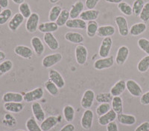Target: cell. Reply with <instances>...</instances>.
<instances>
[{
  "label": "cell",
  "mask_w": 149,
  "mask_h": 131,
  "mask_svg": "<svg viewBox=\"0 0 149 131\" xmlns=\"http://www.w3.org/2000/svg\"><path fill=\"white\" fill-rule=\"evenodd\" d=\"M44 95V91L42 87H37L32 91H29L23 95V100L26 102H34L42 99Z\"/></svg>",
  "instance_id": "6da1fadb"
},
{
  "label": "cell",
  "mask_w": 149,
  "mask_h": 131,
  "mask_svg": "<svg viewBox=\"0 0 149 131\" xmlns=\"http://www.w3.org/2000/svg\"><path fill=\"white\" fill-rule=\"evenodd\" d=\"M63 59V56L60 53H55L46 56L42 60V65L45 68H50L58 64Z\"/></svg>",
  "instance_id": "7a4b0ae2"
},
{
  "label": "cell",
  "mask_w": 149,
  "mask_h": 131,
  "mask_svg": "<svg viewBox=\"0 0 149 131\" xmlns=\"http://www.w3.org/2000/svg\"><path fill=\"white\" fill-rule=\"evenodd\" d=\"M40 22V16L37 13H32L27 19L26 23V29L30 34H34L38 30Z\"/></svg>",
  "instance_id": "3957f363"
},
{
  "label": "cell",
  "mask_w": 149,
  "mask_h": 131,
  "mask_svg": "<svg viewBox=\"0 0 149 131\" xmlns=\"http://www.w3.org/2000/svg\"><path fill=\"white\" fill-rule=\"evenodd\" d=\"M115 23L116 25L118 30H119V34L121 36L125 37L129 34L128 24H127V19L123 16H117L114 19Z\"/></svg>",
  "instance_id": "277c9868"
},
{
  "label": "cell",
  "mask_w": 149,
  "mask_h": 131,
  "mask_svg": "<svg viewBox=\"0 0 149 131\" xmlns=\"http://www.w3.org/2000/svg\"><path fill=\"white\" fill-rule=\"evenodd\" d=\"M115 59L113 56H108L106 58H101V59H96L94 62L93 67L95 70L102 71L104 69H108L110 68L114 64Z\"/></svg>",
  "instance_id": "5b68a950"
},
{
  "label": "cell",
  "mask_w": 149,
  "mask_h": 131,
  "mask_svg": "<svg viewBox=\"0 0 149 131\" xmlns=\"http://www.w3.org/2000/svg\"><path fill=\"white\" fill-rule=\"evenodd\" d=\"M113 45V39L110 36L105 37L102 40L98 50V55L101 58L108 57Z\"/></svg>",
  "instance_id": "8992f818"
},
{
  "label": "cell",
  "mask_w": 149,
  "mask_h": 131,
  "mask_svg": "<svg viewBox=\"0 0 149 131\" xmlns=\"http://www.w3.org/2000/svg\"><path fill=\"white\" fill-rule=\"evenodd\" d=\"M75 59L78 64L84 65L86 62L87 56H88V51L86 47L83 45H78L74 50Z\"/></svg>",
  "instance_id": "52a82bcc"
},
{
  "label": "cell",
  "mask_w": 149,
  "mask_h": 131,
  "mask_svg": "<svg viewBox=\"0 0 149 131\" xmlns=\"http://www.w3.org/2000/svg\"><path fill=\"white\" fill-rule=\"evenodd\" d=\"M95 99V93L93 90L88 89L84 93L81 100V105L84 109H90L93 104V102Z\"/></svg>",
  "instance_id": "ba28073f"
},
{
  "label": "cell",
  "mask_w": 149,
  "mask_h": 131,
  "mask_svg": "<svg viewBox=\"0 0 149 131\" xmlns=\"http://www.w3.org/2000/svg\"><path fill=\"white\" fill-rule=\"evenodd\" d=\"M126 89L129 93L134 97H139L142 95V89L141 86L133 79H129L126 82Z\"/></svg>",
  "instance_id": "9c48e42d"
},
{
  "label": "cell",
  "mask_w": 149,
  "mask_h": 131,
  "mask_svg": "<svg viewBox=\"0 0 149 131\" xmlns=\"http://www.w3.org/2000/svg\"><path fill=\"white\" fill-rule=\"evenodd\" d=\"M93 118H94V114L93 112L90 109H87L84 112L82 115L81 119V125L82 128L84 130H90L91 129L93 126Z\"/></svg>",
  "instance_id": "30bf717a"
},
{
  "label": "cell",
  "mask_w": 149,
  "mask_h": 131,
  "mask_svg": "<svg viewBox=\"0 0 149 131\" xmlns=\"http://www.w3.org/2000/svg\"><path fill=\"white\" fill-rule=\"evenodd\" d=\"M49 79L51 80L53 83H54L59 89L63 88L65 86L64 79L63 78L62 75L56 70H49Z\"/></svg>",
  "instance_id": "8fae6325"
},
{
  "label": "cell",
  "mask_w": 149,
  "mask_h": 131,
  "mask_svg": "<svg viewBox=\"0 0 149 131\" xmlns=\"http://www.w3.org/2000/svg\"><path fill=\"white\" fill-rule=\"evenodd\" d=\"M129 48L125 45H122L119 47L117 51L116 56V63L118 65H123L127 61L129 56Z\"/></svg>",
  "instance_id": "7c38bea8"
},
{
  "label": "cell",
  "mask_w": 149,
  "mask_h": 131,
  "mask_svg": "<svg viewBox=\"0 0 149 131\" xmlns=\"http://www.w3.org/2000/svg\"><path fill=\"white\" fill-rule=\"evenodd\" d=\"M14 52L16 55L26 59H31L32 58L33 50L26 45H17L14 47Z\"/></svg>",
  "instance_id": "4fadbf2b"
},
{
  "label": "cell",
  "mask_w": 149,
  "mask_h": 131,
  "mask_svg": "<svg viewBox=\"0 0 149 131\" xmlns=\"http://www.w3.org/2000/svg\"><path fill=\"white\" fill-rule=\"evenodd\" d=\"M24 19H25V18L20 13H17L9 20L8 25V28L13 32H15L18 30L19 27H20L21 25L23 23Z\"/></svg>",
  "instance_id": "5bb4252c"
},
{
  "label": "cell",
  "mask_w": 149,
  "mask_h": 131,
  "mask_svg": "<svg viewBox=\"0 0 149 131\" xmlns=\"http://www.w3.org/2000/svg\"><path fill=\"white\" fill-rule=\"evenodd\" d=\"M31 45L33 48V51L38 56H40L45 51L44 44L42 39L38 36H34L31 39Z\"/></svg>",
  "instance_id": "9a60e30c"
},
{
  "label": "cell",
  "mask_w": 149,
  "mask_h": 131,
  "mask_svg": "<svg viewBox=\"0 0 149 131\" xmlns=\"http://www.w3.org/2000/svg\"><path fill=\"white\" fill-rule=\"evenodd\" d=\"M116 119H117V113L113 110L111 109L109 112L105 113L104 115L99 116L98 122L101 126H107L108 124L115 121Z\"/></svg>",
  "instance_id": "2e32d148"
},
{
  "label": "cell",
  "mask_w": 149,
  "mask_h": 131,
  "mask_svg": "<svg viewBox=\"0 0 149 131\" xmlns=\"http://www.w3.org/2000/svg\"><path fill=\"white\" fill-rule=\"evenodd\" d=\"M43 41L51 51H56L59 48V42L52 33H47L43 36Z\"/></svg>",
  "instance_id": "e0dca14e"
},
{
  "label": "cell",
  "mask_w": 149,
  "mask_h": 131,
  "mask_svg": "<svg viewBox=\"0 0 149 131\" xmlns=\"http://www.w3.org/2000/svg\"><path fill=\"white\" fill-rule=\"evenodd\" d=\"M31 111H32L33 116L35 118L37 121L42 122L46 119L45 118V113L42 108V106L37 102H34L31 104Z\"/></svg>",
  "instance_id": "ac0fdd59"
},
{
  "label": "cell",
  "mask_w": 149,
  "mask_h": 131,
  "mask_svg": "<svg viewBox=\"0 0 149 131\" xmlns=\"http://www.w3.org/2000/svg\"><path fill=\"white\" fill-rule=\"evenodd\" d=\"M85 4L82 1L78 0L76 2H74L70 10V19H77L80 16L81 14L84 11Z\"/></svg>",
  "instance_id": "d6986e66"
},
{
  "label": "cell",
  "mask_w": 149,
  "mask_h": 131,
  "mask_svg": "<svg viewBox=\"0 0 149 131\" xmlns=\"http://www.w3.org/2000/svg\"><path fill=\"white\" fill-rule=\"evenodd\" d=\"M59 28V26L57 25L55 22H47L40 23L38 26V30L40 33L47 34V33L56 32Z\"/></svg>",
  "instance_id": "ffe728a7"
},
{
  "label": "cell",
  "mask_w": 149,
  "mask_h": 131,
  "mask_svg": "<svg viewBox=\"0 0 149 131\" xmlns=\"http://www.w3.org/2000/svg\"><path fill=\"white\" fill-rule=\"evenodd\" d=\"M58 124V117L54 116H50L45 119L41 122L40 128L42 131H49Z\"/></svg>",
  "instance_id": "44dd1931"
},
{
  "label": "cell",
  "mask_w": 149,
  "mask_h": 131,
  "mask_svg": "<svg viewBox=\"0 0 149 131\" xmlns=\"http://www.w3.org/2000/svg\"><path fill=\"white\" fill-rule=\"evenodd\" d=\"M86 22L81 19H70L66 24V27L70 29L84 30L86 28Z\"/></svg>",
  "instance_id": "7402d4cb"
},
{
  "label": "cell",
  "mask_w": 149,
  "mask_h": 131,
  "mask_svg": "<svg viewBox=\"0 0 149 131\" xmlns=\"http://www.w3.org/2000/svg\"><path fill=\"white\" fill-rule=\"evenodd\" d=\"M2 101L6 102H22L23 100V95L19 93L7 92L2 96Z\"/></svg>",
  "instance_id": "603a6c76"
},
{
  "label": "cell",
  "mask_w": 149,
  "mask_h": 131,
  "mask_svg": "<svg viewBox=\"0 0 149 131\" xmlns=\"http://www.w3.org/2000/svg\"><path fill=\"white\" fill-rule=\"evenodd\" d=\"M100 14V12L98 10L92 9V10H84L81 15H80V19H83L85 22H90V21H95V19L98 18Z\"/></svg>",
  "instance_id": "cb8c5ba5"
},
{
  "label": "cell",
  "mask_w": 149,
  "mask_h": 131,
  "mask_svg": "<svg viewBox=\"0 0 149 131\" xmlns=\"http://www.w3.org/2000/svg\"><path fill=\"white\" fill-rule=\"evenodd\" d=\"M116 33V28L113 25H102L98 27L97 34L98 37H102V38H105V37H108L114 35Z\"/></svg>",
  "instance_id": "d4e9b609"
},
{
  "label": "cell",
  "mask_w": 149,
  "mask_h": 131,
  "mask_svg": "<svg viewBox=\"0 0 149 131\" xmlns=\"http://www.w3.org/2000/svg\"><path fill=\"white\" fill-rule=\"evenodd\" d=\"M64 38L66 41L73 44H81L84 41V36L78 32H67L65 34Z\"/></svg>",
  "instance_id": "484cf974"
},
{
  "label": "cell",
  "mask_w": 149,
  "mask_h": 131,
  "mask_svg": "<svg viewBox=\"0 0 149 131\" xmlns=\"http://www.w3.org/2000/svg\"><path fill=\"white\" fill-rule=\"evenodd\" d=\"M146 30H147V25L145 22H138L134 24L130 27L129 34L133 36H137L143 34Z\"/></svg>",
  "instance_id": "4316f807"
},
{
  "label": "cell",
  "mask_w": 149,
  "mask_h": 131,
  "mask_svg": "<svg viewBox=\"0 0 149 131\" xmlns=\"http://www.w3.org/2000/svg\"><path fill=\"white\" fill-rule=\"evenodd\" d=\"M126 90V82L124 80H119L110 89V93L113 96H119Z\"/></svg>",
  "instance_id": "83f0119b"
},
{
  "label": "cell",
  "mask_w": 149,
  "mask_h": 131,
  "mask_svg": "<svg viewBox=\"0 0 149 131\" xmlns=\"http://www.w3.org/2000/svg\"><path fill=\"white\" fill-rule=\"evenodd\" d=\"M117 119L121 124L127 125V126H131L134 125L136 122V119L134 115L130 114H121L117 115Z\"/></svg>",
  "instance_id": "f1b7e54d"
},
{
  "label": "cell",
  "mask_w": 149,
  "mask_h": 131,
  "mask_svg": "<svg viewBox=\"0 0 149 131\" xmlns=\"http://www.w3.org/2000/svg\"><path fill=\"white\" fill-rule=\"evenodd\" d=\"M4 108L9 113H18L23 110L24 105L22 102H6L4 104Z\"/></svg>",
  "instance_id": "f546056e"
},
{
  "label": "cell",
  "mask_w": 149,
  "mask_h": 131,
  "mask_svg": "<svg viewBox=\"0 0 149 131\" xmlns=\"http://www.w3.org/2000/svg\"><path fill=\"white\" fill-rule=\"evenodd\" d=\"M112 109L118 114L123 113V101L120 96H113L111 102Z\"/></svg>",
  "instance_id": "4dcf8cb0"
},
{
  "label": "cell",
  "mask_w": 149,
  "mask_h": 131,
  "mask_svg": "<svg viewBox=\"0 0 149 131\" xmlns=\"http://www.w3.org/2000/svg\"><path fill=\"white\" fill-rule=\"evenodd\" d=\"M98 24L96 21H90L86 24V35L90 38L95 36L98 29Z\"/></svg>",
  "instance_id": "1f68e13d"
},
{
  "label": "cell",
  "mask_w": 149,
  "mask_h": 131,
  "mask_svg": "<svg viewBox=\"0 0 149 131\" xmlns=\"http://www.w3.org/2000/svg\"><path fill=\"white\" fill-rule=\"evenodd\" d=\"M70 19V11L66 9H63L61 10V13L60 16H58V19L56 20V23L59 27H63V26L66 25V22Z\"/></svg>",
  "instance_id": "d6a6232c"
},
{
  "label": "cell",
  "mask_w": 149,
  "mask_h": 131,
  "mask_svg": "<svg viewBox=\"0 0 149 131\" xmlns=\"http://www.w3.org/2000/svg\"><path fill=\"white\" fill-rule=\"evenodd\" d=\"M13 67H14V64L9 59L0 62V77L10 72L13 69Z\"/></svg>",
  "instance_id": "836d02e7"
},
{
  "label": "cell",
  "mask_w": 149,
  "mask_h": 131,
  "mask_svg": "<svg viewBox=\"0 0 149 131\" xmlns=\"http://www.w3.org/2000/svg\"><path fill=\"white\" fill-rule=\"evenodd\" d=\"M63 117L67 122H72L74 118V109L72 105H66L63 110Z\"/></svg>",
  "instance_id": "e575fe53"
},
{
  "label": "cell",
  "mask_w": 149,
  "mask_h": 131,
  "mask_svg": "<svg viewBox=\"0 0 149 131\" xmlns=\"http://www.w3.org/2000/svg\"><path fill=\"white\" fill-rule=\"evenodd\" d=\"M117 8L121 13H122L124 15L127 16H130L133 14L132 6H130L127 2L122 1V2L117 5Z\"/></svg>",
  "instance_id": "d590c367"
},
{
  "label": "cell",
  "mask_w": 149,
  "mask_h": 131,
  "mask_svg": "<svg viewBox=\"0 0 149 131\" xmlns=\"http://www.w3.org/2000/svg\"><path fill=\"white\" fill-rule=\"evenodd\" d=\"M26 126L28 131H42L40 128V125L37 124V120L34 117L29 118L26 121Z\"/></svg>",
  "instance_id": "8d00e7d4"
},
{
  "label": "cell",
  "mask_w": 149,
  "mask_h": 131,
  "mask_svg": "<svg viewBox=\"0 0 149 131\" xmlns=\"http://www.w3.org/2000/svg\"><path fill=\"white\" fill-rule=\"evenodd\" d=\"M45 88L48 93H49L52 96H57L59 94V88H58L54 83H53L51 80L46 81L44 84Z\"/></svg>",
  "instance_id": "74e56055"
},
{
  "label": "cell",
  "mask_w": 149,
  "mask_h": 131,
  "mask_svg": "<svg viewBox=\"0 0 149 131\" xmlns=\"http://www.w3.org/2000/svg\"><path fill=\"white\" fill-rule=\"evenodd\" d=\"M63 9L61 8L60 5H54L51 8L49 14V22H56L58 19V16L61 13V10Z\"/></svg>",
  "instance_id": "f35d334b"
},
{
  "label": "cell",
  "mask_w": 149,
  "mask_h": 131,
  "mask_svg": "<svg viewBox=\"0 0 149 131\" xmlns=\"http://www.w3.org/2000/svg\"><path fill=\"white\" fill-rule=\"evenodd\" d=\"M12 17V10L10 8H5L0 13V25H4Z\"/></svg>",
  "instance_id": "ab89813d"
},
{
  "label": "cell",
  "mask_w": 149,
  "mask_h": 131,
  "mask_svg": "<svg viewBox=\"0 0 149 131\" xmlns=\"http://www.w3.org/2000/svg\"><path fill=\"white\" fill-rule=\"evenodd\" d=\"M149 69V55L142 58L137 64V70L140 73H146Z\"/></svg>",
  "instance_id": "60d3db41"
},
{
  "label": "cell",
  "mask_w": 149,
  "mask_h": 131,
  "mask_svg": "<svg viewBox=\"0 0 149 131\" xmlns=\"http://www.w3.org/2000/svg\"><path fill=\"white\" fill-rule=\"evenodd\" d=\"M19 13H20L25 19H28L31 15L32 12L28 2H24L19 5Z\"/></svg>",
  "instance_id": "b9f144b4"
},
{
  "label": "cell",
  "mask_w": 149,
  "mask_h": 131,
  "mask_svg": "<svg viewBox=\"0 0 149 131\" xmlns=\"http://www.w3.org/2000/svg\"><path fill=\"white\" fill-rule=\"evenodd\" d=\"M113 96H112L110 93H98L96 96H95V100L97 102L100 103H110L112 102Z\"/></svg>",
  "instance_id": "7bdbcfd3"
},
{
  "label": "cell",
  "mask_w": 149,
  "mask_h": 131,
  "mask_svg": "<svg viewBox=\"0 0 149 131\" xmlns=\"http://www.w3.org/2000/svg\"><path fill=\"white\" fill-rule=\"evenodd\" d=\"M145 4L146 3H145L144 0H134L132 5L133 14L135 15L136 16H139L142 8L144 7Z\"/></svg>",
  "instance_id": "ee69618b"
},
{
  "label": "cell",
  "mask_w": 149,
  "mask_h": 131,
  "mask_svg": "<svg viewBox=\"0 0 149 131\" xmlns=\"http://www.w3.org/2000/svg\"><path fill=\"white\" fill-rule=\"evenodd\" d=\"M110 110H111V107H110V103H102L97 107L96 114L98 116H102L109 112Z\"/></svg>",
  "instance_id": "f6af8a7d"
},
{
  "label": "cell",
  "mask_w": 149,
  "mask_h": 131,
  "mask_svg": "<svg viewBox=\"0 0 149 131\" xmlns=\"http://www.w3.org/2000/svg\"><path fill=\"white\" fill-rule=\"evenodd\" d=\"M139 19L143 22H147L149 21V2H146L145 4L144 7L142 8L140 14H139Z\"/></svg>",
  "instance_id": "bcb514c9"
},
{
  "label": "cell",
  "mask_w": 149,
  "mask_h": 131,
  "mask_svg": "<svg viewBox=\"0 0 149 131\" xmlns=\"http://www.w3.org/2000/svg\"><path fill=\"white\" fill-rule=\"evenodd\" d=\"M138 46L142 51L149 55V40L146 38H140L138 40Z\"/></svg>",
  "instance_id": "7dc6e473"
},
{
  "label": "cell",
  "mask_w": 149,
  "mask_h": 131,
  "mask_svg": "<svg viewBox=\"0 0 149 131\" xmlns=\"http://www.w3.org/2000/svg\"><path fill=\"white\" fill-rule=\"evenodd\" d=\"M99 1L100 0H86L85 1V6L89 10H92V9H94L96 7V5H98Z\"/></svg>",
  "instance_id": "c3c4849f"
},
{
  "label": "cell",
  "mask_w": 149,
  "mask_h": 131,
  "mask_svg": "<svg viewBox=\"0 0 149 131\" xmlns=\"http://www.w3.org/2000/svg\"><path fill=\"white\" fill-rule=\"evenodd\" d=\"M134 131H149V122L148 121L142 122L136 128Z\"/></svg>",
  "instance_id": "681fc988"
},
{
  "label": "cell",
  "mask_w": 149,
  "mask_h": 131,
  "mask_svg": "<svg viewBox=\"0 0 149 131\" xmlns=\"http://www.w3.org/2000/svg\"><path fill=\"white\" fill-rule=\"evenodd\" d=\"M140 103L143 105H148L149 104V91L142 94L140 98Z\"/></svg>",
  "instance_id": "f907efd6"
},
{
  "label": "cell",
  "mask_w": 149,
  "mask_h": 131,
  "mask_svg": "<svg viewBox=\"0 0 149 131\" xmlns=\"http://www.w3.org/2000/svg\"><path fill=\"white\" fill-rule=\"evenodd\" d=\"M107 131H119V128L115 121L110 123L107 125Z\"/></svg>",
  "instance_id": "816d5d0a"
},
{
  "label": "cell",
  "mask_w": 149,
  "mask_h": 131,
  "mask_svg": "<svg viewBox=\"0 0 149 131\" xmlns=\"http://www.w3.org/2000/svg\"><path fill=\"white\" fill-rule=\"evenodd\" d=\"M75 130V127L74 124L69 123V124H66L63 128H61L60 131H74Z\"/></svg>",
  "instance_id": "f5cc1de1"
},
{
  "label": "cell",
  "mask_w": 149,
  "mask_h": 131,
  "mask_svg": "<svg viewBox=\"0 0 149 131\" xmlns=\"http://www.w3.org/2000/svg\"><path fill=\"white\" fill-rule=\"evenodd\" d=\"M9 5L8 0H0V7H2V8H8V6Z\"/></svg>",
  "instance_id": "db71d44e"
},
{
  "label": "cell",
  "mask_w": 149,
  "mask_h": 131,
  "mask_svg": "<svg viewBox=\"0 0 149 131\" xmlns=\"http://www.w3.org/2000/svg\"><path fill=\"white\" fill-rule=\"evenodd\" d=\"M106 2H108V3H111V4H118L122 2L123 0H104Z\"/></svg>",
  "instance_id": "11a10c76"
},
{
  "label": "cell",
  "mask_w": 149,
  "mask_h": 131,
  "mask_svg": "<svg viewBox=\"0 0 149 131\" xmlns=\"http://www.w3.org/2000/svg\"><path fill=\"white\" fill-rule=\"evenodd\" d=\"M5 58H6V54L3 51H0V62H2V61L5 60Z\"/></svg>",
  "instance_id": "9f6ffc18"
},
{
  "label": "cell",
  "mask_w": 149,
  "mask_h": 131,
  "mask_svg": "<svg viewBox=\"0 0 149 131\" xmlns=\"http://www.w3.org/2000/svg\"><path fill=\"white\" fill-rule=\"evenodd\" d=\"M12 2H14V4H16V5H20V4H22V2H26L25 0H12Z\"/></svg>",
  "instance_id": "6f0895ef"
},
{
  "label": "cell",
  "mask_w": 149,
  "mask_h": 131,
  "mask_svg": "<svg viewBox=\"0 0 149 131\" xmlns=\"http://www.w3.org/2000/svg\"><path fill=\"white\" fill-rule=\"evenodd\" d=\"M49 1L51 4H56V3H58L60 0H49Z\"/></svg>",
  "instance_id": "680465c9"
},
{
  "label": "cell",
  "mask_w": 149,
  "mask_h": 131,
  "mask_svg": "<svg viewBox=\"0 0 149 131\" xmlns=\"http://www.w3.org/2000/svg\"><path fill=\"white\" fill-rule=\"evenodd\" d=\"M2 9H3V8H2V7H0V13H1V12L2 11Z\"/></svg>",
  "instance_id": "91938a15"
},
{
  "label": "cell",
  "mask_w": 149,
  "mask_h": 131,
  "mask_svg": "<svg viewBox=\"0 0 149 131\" xmlns=\"http://www.w3.org/2000/svg\"><path fill=\"white\" fill-rule=\"evenodd\" d=\"M15 131H25V130H17Z\"/></svg>",
  "instance_id": "94428289"
}]
</instances>
